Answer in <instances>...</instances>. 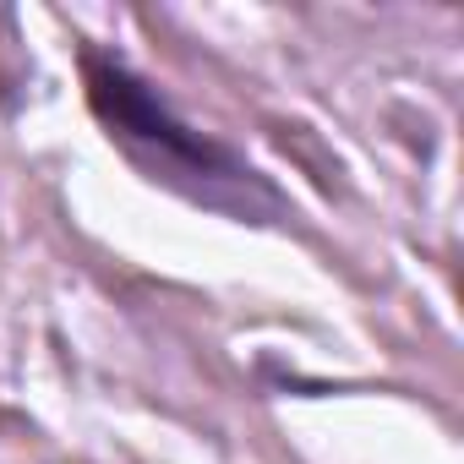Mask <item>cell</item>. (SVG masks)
I'll return each instance as SVG.
<instances>
[{
  "label": "cell",
  "mask_w": 464,
  "mask_h": 464,
  "mask_svg": "<svg viewBox=\"0 0 464 464\" xmlns=\"http://www.w3.org/2000/svg\"><path fill=\"white\" fill-rule=\"evenodd\" d=\"M77 66H82V93H88L93 121L148 180H159L202 208L241 213V218L285 208L279 191L263 180V169H252L236 148H224V142L202 137L197 126H186L169 110V99L142 72H131L121 55L82 44Z\"/></svg>",
  "instance_id": "obj_1"
}]
</instances>
